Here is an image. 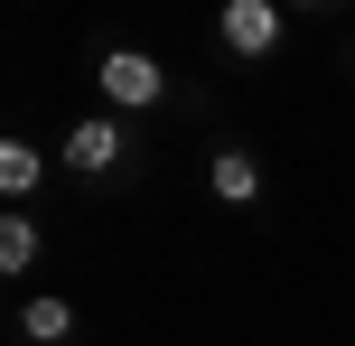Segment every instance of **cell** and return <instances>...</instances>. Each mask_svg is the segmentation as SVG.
I'll return each instance as SVG.
<instances>
[{"instance_id": "obj_1", "label": "cell", "mask_w": 355, "mask_h": 346, "mask_svg": "<svg viewBox=\"0 0 355 346\" xmlns=\"http://www.w3.org/2000/svg\"><path fill=\"white\" fill-rule=\"evenodd\" d=\"M56 168L85 178V187H112V178L131 168V122H122V112H85V122L56 141Z\"/></svg>"}, {"instance_id": "obj_2", "label": "cell", "mask_w": 355, "mask_h": 346, "mask_svg": "<svg viewBox=\"0 0 355 346\" xmlns=\"http://www.w3.org/2000/svg\"><path fill=\"white\" fill-rule=\"evenodd\" d=\"M94 85H103V112H122V122L168 103V66L150 47H103V56H94Z\"/></svg>"}, {"instance_id": "obj_3", "label": "cell", "mask_w": 355, "mask_h": 346, "mask_svg": "<svg viewBox=\"0 0 355 346\" xmlns=\"http://www.w3.org/2000/svg\"><path fill=\"white\" fill-rule=\"evenodd\" d=\"M215 37H225V56L262 66V56H281L290 19H281V0H225V10H215Z\"/></svg>"}, {"instance_id": "obj_4", "label": "cell", "mask_w": 355, "mask_h": 346, "mask_svg": "<svg viewBox=\"0 0 355 346\" xmlns=\"http://www.w3.org/2000/svg\"><path fill=\"white\" fill-rule=\"evenodd\" d=\"M262 187H271L262 150H243V141H215L206 150V197L215 206H262Z\"/></svg>"}, {"instance_id": "obj_5", "label": "cell", "mask_w": 355, "mask_h": 346, "mask_svg": "<svg viewBox=\"0 0 355 346\" xmlns=\"http://www.w3.org/2000/svg\"><path fill=\"white\" fill-rule=\"evenodd\" d=\"M37 253H47V225L10 206V216H0V281H28V272H37Z\"/></svg>"}, {"instance_id": "obj_6", "label": "cell", "mask_w": 355, "mask_h": 346, "mask_svg": "<svg viewBox=\"0 0 355 346\" xmlns=\"http://www.w3.org/2000/svg\"><path fill=\"white\" fill-rule=\"evenodd\" d=\"M37 187H47V150L10 131V141H0V197L19 206V197H37Z\"/></svg>"}, {"instance_id": "obj_7", "label": "cell", "mask_w": 355, "mask_h": 346, "mask_svg": "<svg viewBox=\"0 0 355 346\" xmlns=\"http://www.w3.org/2000/svg\"><path fill=\"white\" fill-rule=\"evenodd\" d=\"M19 337H28V346H66L75 337V300H56V291L19 300Z\"/></svg>"}, {"instance_id": "obj_8", "label": "cell", "mask_w": 355, "mask_h": 346, "mask_svg": "<svg viewBox=\"0 0 355 346\" xmlns=\"http://www.w3.org/2000/svg\"><path fill=\"white\" fill-rule=\"evenodd\" d=\"M346 75H355V56H346Z\"/></svg>"}]
</instances>
